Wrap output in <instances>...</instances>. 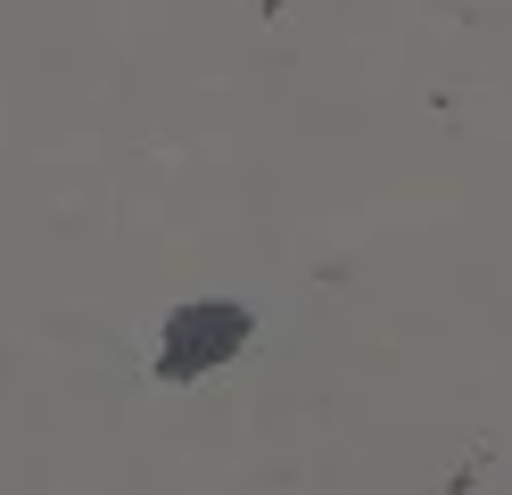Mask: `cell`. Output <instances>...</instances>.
Masks as SVG:
<instances>
[{"label":"cell","instance_id":"cell-1","mask_svg":"<svg viewBox=\"0 0 512 495\" xmlns=\"http://www.w3.org/2000/svg\"><path fill=\"white\" fill-rule=\"evenodd\" d=\"M248 339H256V314L240 297H182L166 314V330H157V380L190 388V380L223 372V363H240Z\"/></svg>","mask_w":512,"mask_h":495}]
</instances>
